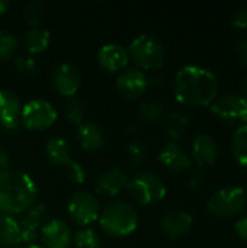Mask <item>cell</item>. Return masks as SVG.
Listing matches in <instances>:
<instances>
[{
  "mask_svg": "<svg viewBox=\"0 0 247 248\" xmlns=\"http://www.w3.org/2000/svg\"><path fill=\"white\" fill-rule=\"evenodd\" d=\"M45 151L51 163L57 166H67L71 161V147L63 137H52L45 144Z\"/></svg>",
  "mask_w": 247,
  "mask_h": 248,
  "instance_id": "44dd1931",
  "label": "cell"
},
{
  "mask_svg": "<svg viewBox=\"0 0 247 248\" xmlns=\"http://www.w3.org/2000/svg\"><path fill=\"white\" fill-rule=\"evenodd\" d=\"M148 86V78L146 74L135 67L122 70L116 78V89L130 99L140 97Z\"/></svg>",
  "mask_w": 247,
  "mask_h": 248,
  "instance_id": "7c38bea8",
  "label": "cell"
},
{
  "mask_svg": "<svg viewBox=\"0 0 247 248\" xmlns=\"http://www.w3.org/2000/svg\"><path fill=\"white\" fill-rule=\"evenodd\" d=\"M138 113L144 122H156L165 115V105L159 99H148L141 103Z\"/></svg>",
  "mask_w": 247,
  "mask_h": 248,
  "instance_id": "484cf974",
  "label": "cell"
},
{
  "mask_svg": "<svg viewBox=\"0 0 247 248\" xmlns=\"http://www.w3.org/2000/svg\"><path fill=\"white\" fill-rule=\"evenodd\" d=\"M246 190H247V187H246Z\"/></svg>",
  "mask_w": 247,
  "mask_h": 248,
  "instance_id": "b9f144b4",
  "label": "cell"
},
{
  "mask_svg": "<svg viewBox=\"0 0 247 248\" xmlns=\"http://www.w3.org/2000/svg\"><path fill=\"white\" fill-rule=\"evenodd\" d=\"M246 206V190L236 186H226L218 189L207 202L211 214L221 218H233L243 212Z\"/></svg>",
  "mask_w": 247,
  "mask_h": 248,
  "instance_id": "8992f818",
  "label": "cell"
},
{
  "mask_svg": "<svg viewBox=\"0 0 247 248\" xmlns=\"http://www.w3.org/2000/svg\"><path fill=\"white\" fill-rule=\"evenodd\" d=\"M188 124H189V118L183 110H173L166 116L165 124H163V129L169 138L178 140L186 131Z\"/></svg>",
  "mask_w": 247,
  "mask_h": 248,
  "instance_id": "cb8c5ba5",
  "label": "cell"
},
{
  "mask_svg": "<svg viewBox=\"0 0 247 248\" xmlns=\"http://www.w3.org/2000/svg\"><path fill=\"white\" fill-rule=\"evenodd\" d=\"M15 65L16 68L22 73V74H35L38 71V64L36 61L32 58V57H28V55H20L16 58L15 61Z\"/></svg>",
  "mask_w": 247,
  "mask_h": 248,
  "instance_id": "1f68e13d",
  "label": "cell"
},
{
  "mask_svg": "<svg viewBox=\"0 0 247 248\" xmlns=\"http://www.w3.org/2000/svg\"><path fill=\"white\" fill-rule=\"evenodd\" d=\"M131 196L141 205H151L160 202L166 196V186L163 180L151 173V171H141L132 176L127 186Z\"/></svg>",
  "mask_w": 247,
  "mask_h": 248,
  "instance_id": "5b68a950",
  "label": "cell"
},
{
  "mask_svg": "<svg viewBox=\"0 0 247 248\" xmlns=\"http://www.w3.org/2000/svg\"><path fill=\"white\" fill-rule=\"evenodd\" d=\"M189 182H191V186H192V187H201L202 183L205 182V174L202 173V170L198 169V170H195V171L191 174Z\"/></svg>",
  "mask_w": 247,
  "mask_h": 248,
  "instance_id": "d590c367",
  "label": "cell"
},
{
  "mask_svg": "<svg viewBox=\"0 0 247 248\" xmlns=\"http://www.w3.org/2000/svg\"><path fill=\"white\" fill-rule=\"evenodd\" d=\"M175 97L188 106L211 105L217 99L218 80L215 74L198 65L182 67L173 81Z\"/></svg>",
  "mask_w": 247,
  "mask_h": 248,
  "instance_id": "6da1fadb",
  "label": "cell"
},
{
  "mask_svg": "<svg viewBox=\"0 0 247 248\" xmlns=\"http://www.w3.org/2000/svg\"><path fill=\"white\" fill-rule=\"evenodd\" d=\"M41 240L47 248H68L71 231L61 219H48L41 228Z\"/></svg>",
  "mask_w": 247,
  "mask_h": 248,
  "instance_id": "5bb4252c",
  "label": "cell"
},
{
  "mask_svg": "<svg viewBox=\"0 0 247 248\" xmlns=\"http://www.w3.org/2000/svg\"><path fill=\"white\" fill-rule=\"evenodd\" d=\"M74 243L77 248H99L100 247V238L99 235L90 230V228H83L76 232L74 235Z\"/></svg>",
  "mask_w": 247,
  "mask_h": 248,
  "instance_id": "f546056e",
  "label": "cell"
},
{
  "mask_svg": "<svg viewBox=\"0 0 247 248\" xmlns=\"http://www.w3.org/2000/svg\"><path fill=\"white\" fill-rule=\"evenodd\" d=\"M77 140L84 150L95 151L103 147L105 134L98 124L86 121L77 126Z\"/></svg>",
  "mask_w": 247,
  "mask_h": 248,
  "instance_id": "ffe728a7",
  "label": "cell"
},
{
  "mask_svg": "<svg viewBox=\"0 0 247 248\" xmlns=\"http://www.w3.org/2000/svg\"><path fill=\"white\" fill-rule=\"evenodd\" d=\"M19 46L17 36L10 31H0V58H7L16 52Z\"/></svg>",
  "mask_w": 247,
  "mask_h": 248,
  "instance_id": "f1b7e54d",
  "label": "cell"
},
{
  "mask_svg": "<svg viewBox=\"0 0 247 248\" xmlns=\"http://www.w3.org/2000/svg\"><path fill=\"white\" fill-rule=\"evenodd\" d=\"M22 248H44V247H41V246H36V244H29V246H25V247H22Z\"/></svg>",
  "mask_w": 247,
  "mask_h": 248,
  "instance_id": "60d3db41",
  "label": "cell"
},
{
  "mask_svg": "<svg viewBox=\"0 0 247 248\" xmlns=\"http://www.w3.org/2000/svg\"><path fill=\"white\" fill-rule=\"evenodd\" d=\"M127 153H128V158L130 161L134 164V166H140L146 161V157H147V150L144 147L143 142L140 141H132L128 148H127Z\"/></svg>",
  "mask_w": 247,
  "mask_h": 248,
  "instance_id": "4dcf8cb0",
  "label": "cell"
},
{
  "mask_svg": "<svg viewBox=\"0 0 247 248\" xmlns=\"http://www.w3.org/2000/svg\"><path fill=\"white\" fill-rule=\"evenodd\" d=\"M231 154L240 166H247V125L236 129L231 138Z\"/></svg>",
  "mask_w": 247,
  "mask_h": 248,
  "instance_id": "d4e9b609",
  "label": "cell"
},
{
  "mask_svg": "<svg viewBox=\"0 0 247 248\" xmlns=\"http://www.w3.org/2000/svg\"><path fill=\"white\" fill-rule=\"evenodd\" d=\"M231 25L237 31H247V7L239 9L231 20Z\"/></svg>",
  "mask_w": 247,
  "mask_h": 248,
  "instance_id": "836d02e7",
  "label": "cell"
},
{
  "mask_svg": "<svg viewBox=\"0 0 247 248\" xmlns=\"http://www.w3.org/2000/svg\"><path fill=\"white\" fill-rule=\"evenodd\" d=\"M192 157L199 167L214 164L220 157V147L217 141L208 134H199L194 140Z\"/></svg>",
  "mask_w": 247,
  "mask_h": 248,
  "instance_id": "2e32d148",
  "label": "cell"
},
{
  "mask_svg": "<svg viewBox=\"0 0 247 248\" xmlns=\"http://www.w3.org/2000/svg\"><path fill=\"white\" fill-rule=\"evenodd\" d=\"M66 169H67L68 177H70L74 183H83V182H84V179H86V171H84V169H83L79 163H76V161L71 160V161L66 166Z\"/></svg>",
  "mask_w": 247,
  "mask_h": 248,
  "instance_id": "d6a6232c",
  "label": "cell"
},
{
  "mask_svg": "<svg viewBox=\"0 0 247 248\" xmlns=\"http://www.w3.org/2000/svg\"><path fill=\"white\" fill-rule=\"evenodd\" d=\"M52 83L61 94L67 97H73L80 87L82 77L79 70L73 64L63 62L55 67L52 73Z\"/></svg>",
  "mask_w": 247,
  "mask_h": 248,
  "instance_id": "9a60e30c",
  "label": "cell"
},
{
  "mask_svg": "<svg viewBox=\"0 0 247 248\" xmlns=\"http://www.w3.org/2000/svg\"><path fill=\"white\" fill-rule=\"evenodd\" d=\"M57 119V109L45 99H32L22 106L20 122L28 129H45Z\"/></svg>",
  "mask_w": 247,
  "mask_h": 248,
  "instance_id": "52a82bcc",
  "label": "cell"
},
{
  "mask_svg": "<svg viewBox=\"0 0 247 248\" xmlns=\"http://www.w3.org/2000/svg\"><path fill=\"white\" fill-rule=\"evenodd\" d=\"M128 177L119 167H111L96 180V190L103 196H115L127 186Z\"/></svg>",
  "mask_w": 247,
  "mask_h": 248,
  "instance_id": "d6986e66",
  "label": "cell"
},
{
  "mask_svg": "<svg viewBox=\"0 0 247 248\" xmlns=\"http://www.w3.org/2000/svg\"><path fill=\"white\" fill-rule=\"evenodd\" d=\"M68 214L71 219L80 225H87L99 218L100 205L93 193L87 190L76 192L68 202Z\"/></svg>",
  "mask_w": 247,
  "mask_h": 248,
  "instance_id": "ba28073f",
  "label": "cell"
},
{
  "mask_svg": "<svg viewBox=\"0 0 247 248\" xmlns=\"http://www.w3.org/2000/svg\"><path fill=\"white\" fill-rule=\"evenodd\" d=\"M160 163L172 171H183L191 166V157L175 141H169L159 153Z\"/></svg>",
  "mask_w": 247,
  "mask_h": 248,
  "instance_id": "ac0fdd59",
  "label": "cell"
},
{
  "mask_svg": "<svg viewBox=\"0 0 247 248\" xmlns=\"http://www.w3.org/2000/svg\"><path fill=\"white\" fill-rule=\"evenodd\" d=\"M98 61L105 70L118 71V70L124 68L130 61L128 49L125 46H122L121 44H115V42L106 44L99 49Z\"/></svg>",
  "mask_w": 247,
  "mask_h": 248,
  "instance_id": "e0dca14e",
  "label": "cell"
},
{
  "mask_svg": "<svg viewBox=\"0 0 247 248\" xmlns=\"http://www.w3.org/2000/svg\"><path fill=\"white\" fill-rule=\"evenodd\" d=\"M20 102L9 89H0V125L7 132H16L20 125Z\"/></svg>",
  "mask_w": 247,
  "mask_h": 248,
  "instance_id": "8fae6325",
  "label": "cell"
},
{
  "mask_svg": "<svg viewBox=\"0 0 247 248\" xmlns=\"http://www.w3.org/2000/svg\"><path fill=\"white\" fill-rule=\"evenodd\" d=\"M45 12V4L41 0H31L23 6V17L31 26H38Z\"/></svg>",
  "mask_w": 247,
  "mask_h": 248,
  "instance_id": "83f0119b",
  "label": "cell"
},
{
  "mask_svg": "<svg viewBox=\"0 0 247 248\" xmlns=\"http://www.w3.org/2000/svg\"><path fill=\"white\" fill-rule=\"evenodd\" d=\"M9 7V1L7 0H0V15L4 13Z\"/></svg>",
  "mask_w": 247,
  "mask_h": 248,
  "instance_id": "f35d334b",
  "label": "cell"
},
{
  "mask_svg": "<svg viewBox=\"0 0 247 248\" xmlns=\"http://www.w3.org/2000/svg\"><path fill=\"white\" fill-rule=\"evenodd\" d=\"M48 221L47 206L44 203H33L31 208H28L23 214V218L20 221V237L22 243L26 244H35L39 237V227Z\"/></svg>",
  "mask_w": 247,
  "mask_h": 248,
  "instance_id": "30bf717a",
  "label": "cell"
},
{
  "mask_svg": "<svg viewBox=\"0 0 247 248\" xmlns=\"http://www.w3.org/2000/svg\"><path fill=\"white\" fill-rule=\"evenodd\" d=\"M38 195L33 179L20 170L0 173V212L6 215L22 214L31 208Z\"/></svg>",
  "mask_w": 247,
  "mask_h": 248,
  "instance_id": "7a4b0ae2",
  "label": "cell"
},
{
  "mask_svg": "<svg viewBox=\"0 0 247 248\" xmlns=\"http://www.w3.org/2000/svg\"><path fill=\"white\" fill-rule=\"evenodd\" d=\"M64 113L67 116L68 121L80 125L84 119V115H86V108H84V103L77 99V97H68L64 103Z\"/></svg>",
  "mask_w": 247,
  "mask_h": 248,
  "instance_id": "4316f807",
  "label": "cell"
},
{
  "mask_svg": "<svg viewBox=\"0 0 247 248\" xmlns=\"http://www.w3.org/2000/svg\"><path fill=\"white\" fill-rule=\"evenodd\" d=\"M128 55L138 67L146 70H156L163 65L166 51L160 39L153 35L143 33L131 41Z\"/></svg>",
  "mask_w": 247,
  "mask_h": 248,
  "instance_id": "277c9868",
  "label": "cell"
},
{
  "mask_svg": "<svg viewBox=\"0 0 247 248\" xmlns=\"http://www.w3.org/2000/svg\"><path fill=\"white\" fill-rule=\"evenodd\" d=\"M99 222L102 230L109 235L125 237L137 228L138 214L130 202L115 199L100 209Z\"/></svg>",
  "mask_w": 247,
  "mask_h": 248,
  "instance_id": "3957f363",
  "label": "cell"
},
{
  "mask_svg": "<svg viewBox=\"0 0 247 248\" xmlns=\"http://www.w3.org/2000/svg\"><path fill=\"white\" fill-rule=\"evenodd\" d=\"M9 166H10V158H9V154L6 153L4 148L0 147V173L4 171V170H9Z\"/></svg>",
  "mask_w": 247,
  "mask_h": 248,
  "instance_id": "74e56055",
  "label": "cell"
},
{
  "mask_svg": "<svg viewBox=\"0 0 247 248\" xmlns=\"http://www.w3.org/2000/svg\"><path fill=\"white\" fill-rule=\"evenodd\" d=\"M234 230H236L237 235H239L242 240L247 241V217L242 218V219H239V221L236 222Z\"/></svg>",
  "mask_w": 247,
  "mask_h": 248,
  "instance_id": "8d00e7d4",
  "label": "cell"
},
{
  "mask_svg": "<svg viewBox=\"0 0 247 248\" xmlns=\"http://www.w3.org/2000/svg\"><path fill=\"white\" fill-rule=\"evenodd\" d=\"M243 90H245V96L243 97L247 100V80L245 81V84H243Z\"/></svg>",
  "mask_w": 247,
  "mask_h": 248,
  "instance_id": "ab89813d",
  "label": "cell"
},
{
  "mask_svg": "<svg viewBox=\"0 0 247 248\" xmlns=\"http://www.w3.org/2000/svg\"><path fill=\"white\" fill-rule=\"evenodd\" d=\"M19 243H22L19 222L13 217L0 212V244L15 246Z\"/></svg>",
  "mask_w": 247,
  "mask_h": 248,
  "instance_id": "603a6c76",
  "label": "cell"
},
{
  "mask_svg": "<svg viewBox=\"0 0 247 248\" xmlns=\"http://www.w3.org/2000/svg\"><path fill=\"white\" fill-rule=\"evenodd\" d=\"M192 215L182 209H172L166 212L160 219V228L163 234L172 240L188 234L192 228Z\"/></svg>",
  "mask_w": 247,
  "mask_h": 248,
  "instance_id": "4fadbf2b",
  "label": "cell"
},
{
  "mask_svg": "<svg viewBox=\"0 0 247 248\" xmlns=\"http://www.w3.org/2000/svg\"><path fill=\"white\" fill-rule=\"evenodd\" d=\"M236 55L242 64L247 65V38H243L236 45Z\"/></svg>",
  "mask_w": 247,
  "mask_h": 248,
  "instance_id": "e575fe53",
  "label": "cell"
},
{
  "mask_svg": "<svg viewBox=\"0 0 247 248\" xmlns=\"http://www.w3.org/2000/svg\"><path fill=\"white\" fill-rule=\"evenodd\" d=\"M211 112L229 124H240L247 121V100L239 94H227L217 97L211 103Z\"/></svg>",
  "mask_w": 247,
  "mask_h": 248,
  "instance_id": "9c48e42d",
  "label": "cell"
},
{
  "mask_svg": "<svg viewBox=\"0 0 247 248\" xmlns=\"http://www.w3.org/2000/svg\"><path fill=\"white\" fill-rule=\"evenodd\" d=\"M49 44V31L42 26H31L23 33V45L29 52H41Z\"/></svg>",
  "mask_w": 247,
  "mask_h": 248,
  "instance_id": "7402d4cb",
  "label": "cell"
}]
</instances>
